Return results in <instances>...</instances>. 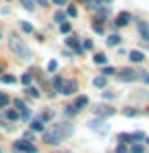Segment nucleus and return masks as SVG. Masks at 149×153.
Returning <instances> with one entry per match:
<instances>
[{"mask_svg":"<svg viewBox=\"0 0 149 153\" xmlns=\"http://www.w3.org/2000/svg\"><path fill=\"white\" fill-rule=\"evenodd\" d=\"M114 96H116L114 92H103V99H105V101H110V99H114Z\"/></svg>","mask_w":149,"mask_h":153,"instance_id":"nucleus-39","label":"nucleus"},{"mask_svg":"<svg viewBox=\"0 0 149 153\" xmlns=\"http://www.w3.org/2000/svg\"><path fill=\"white\" fill-rule=\"evenodd\" d=\"M116 153H127V147H125V144H118V147H116Z\"/></svg>","mask_w":149,"mask_h":153,"instance_id":"nucleus-40","label":"nucleus"},{"mask_svg":"<svg viewBox=\"0 0 149 153\" xmlns=\"http://www.w3.org/2000/svg\"><path fill=\"white\" fill-rule=\"evenodd\" d=\"M123 114L130 116V118H134V116H138L140 112H138V109H134V107H127V109H123Z\"/></svg>","mask_w":149,"mask_h":153,"instance_id":"nucleus-26","label":"nucleus"},{"mask_svg":"<svg viewBox=\"0 0 149 153\" xmlns=\"http://www.w3.org/2000/svg\"><path fill=\"white\" fill-rule=\"evenodd\" d=\"M61 85H64V79H61V76H55V79H53V88H55V92H61Z\"/></svg>","mask_w":149,"mask_h":153,"instance_id":"nucleus-21","label":"nucleus"},{"mask_svg":"<svg viewBox=\"0 0 149 153\" xmlns=\"http://www.w3.org/2000/svg\"><path fill=\"white\" fill-rule=\"evenodd\" d=\"M130 20H132V16H130V13H118V16H116V26H125V24H130Z\"/></svg>","mask_w":149,"mask_h":153,"instance_id":"nucleus-9","label":"nucleus"},{"mask_svg":"<svg viewBox=\"0 0 149 153\" xmlns=\"http://www.w3.org/2000/svg\"><path fill=\"white\" fill-rule=\"evenodd\" d=\"M138 31H140V35H143V39H149V26H147L145 22L138 24Z\"/></svg>","mask_w":149,"mask_h":153,"instance_id":"nucleus-16","label":"nucleus"},{"mask_svg":"<svg viewBox=\"0 0 149 153\" xmlns=\"http://www.w3.org/2000/svg\"><path fill=\"white\" fill-rule=\"evenodd\" d=\"M94 64H99V66H105V64H108V57H105L103 53H97V55H94Z\"/></svg>","mask_w":149,"mask_h":153,"instance_id":"nucleus-18","label":"nucleus"},{"mask_svg":"<svg viewBox=\"0 0 149 153\" xmlns=\"http://www.w3.org/2000/svg\"><path fill=\"white\" fill-rule=\"evenodd\" d=\"M53 20H55V22H59V24H64V22H66V13H64V11H55Z\"/></svg>","mask_w":149,"mask_h":153,"instance_id":"nucleus-19","label":"nucleus"},{"mask_svg":"<svg viewBox=\"0 0 149 153\" xmlns=\"http://www.w3.org/2000/svg\"><path fill=\"white\" fill-rule=\"evenodd\" d=\"M64 114H66V116H75V114H77L75 105H66V107H64Z\"/></svg>","mask_w":149,"mask_h":153,"instance_id":"nucleus-28","label":"nucleus"},{"mask_svg":"<svg viewBox=\"0 0 149 153\" xmlns=\"http://www.w3.org/2000/svg\"><path fill=\"white\" fill-rule=\"evenodd\" d=\"M18 118H20V112H18V109H7V120H9V123L18 120Z\"/></svg>","mask_w":149,"mask_h":153,"instance_id":"nucleus-12","label":"nucleus"},{"mask_svg":"<svg viewBox=\"0 0 149 153\" xmlns=\"http://www.w3.org/2000/svg\"><path fill=\"white\" fill-rule=\"evenodd\" d=\"M94 114H97L99 118H105V116H114L116 109L110 107V105H97V107H94Z\"/></svg>","mask_w":149,"mask_h":153,"instance_id":"nucleus-5","label":"nucleus"},{"mask_svg":"<svg viewBox=\"0 0 149 153\" xmlns=\"http://www.w3.org/2000/svg\"><path fill=\"white\" fill-rule=\"evenodd\" d=\"M31 129L33 131H42L44 129V120H42V118H35V120L31 123Z\"/></svg>","mask_w":149,"mask_h":153,"instance_id":"nucleus-14","label":"nucleus"},{"mask_svg":"<svg viewBox=\"0 0 149 153\" xmlns=\"http://www.w3.org/2000/svg\"><path fill=\"white\" fill-rule=\"evenodd\" d=\"M42 138H44V142H46V144H59V142H61V140H59V138L53 134L51 129H48V131H44V136H42Z\"/></svg>","mask_w":149,"mask_h":153,"instance_id":"nucleus-8","label":"nucleus"},{"mask_svg":"<svg viewBox=\"0 0 149 153\" xmlns=\"http://www.w3.org/2000/svg\"><path fill=\"white\" fill-rule=\"evenodd\" d=\"M48 129H51L53 134L59 138V140H66V138H70V136H73V131H75L70 123H57V125H53V127H48Z\"/></svg>","mask_w":149,"mask_h":153,"instance_id":"nucleus-2","label":"nucleus"},{"mask_svg":"<svg viewBox=\"0 0 149 153\" xmlns=\"http://www.w3.org/2000/svg\"><path fill=\"white\" fill-rule=\"evenodd\" d=\"M7 105H9V96H7L4 92H0V109H4Z\"/></svg>","mask_w":149,"mask_h":153,"instance_id":"nucleus-22","label":"nucleus"},{"mask_svg":"<svg viewBox=\"0 0 149 153\" xmlns=\"http://www.w3.org/2000/svg\"><path fill=\"white\" fill-rule=\"evenodd\" d=\"M130 59L134 61V64H140V61L145 59V53H140V51H132V53H130Z\"/></svg>","mask_w":149,"mask_h":153,"instance_id":"nucleus-11","label":"nucleus"},{"mask_svg":"<svg viewBox=\"0 0 149 153\" xmlns=\"http://www.w3.org/2000/svg\"><path fill=\"white\" fill-rule=\"evenodd\" d=\"M92 29H94V33H103V24H101V22L97 20V22L92 24Z\"/></svg>","mask_w":149,"mask_h":153,"instance_id":"nucleus-32","label":"nucleus"},{"mask_svg":"<svg viewBox=\"0 0 149 153\" xmlns=\"http://www.w3.org/2000/svg\"><path fill=\"white\" fill-rule=\"evenodd\" d=\"M105 42H108V46H118L121 44V35H116V33H114V35H108Z\"/></svg>","mask_w":149,"mask_h":153,"instance_id":"nucleus-13","label":"nucleus"},{"mask_svg":"<svg viewBox=\"0 0 149 153\" xmlns=\"http://www.w3.org/2000/svg\"><path fill=\"white\" fill-rule=\"evenodd\" d=\"M37 4H42V7H46V4H48V0H37Z\"/></svg>","mask_w":149,"mask_h":153,"instance_id":"nucleus-45","label":"nucleus"},{"mask_svg":"<svg viewBox=\"0 0 149 153\" xmlns=\"http://www.w3.org/2000/svg\"><path fill=\"white\" fill-rule=\"evenodd\" d=\"M0 81H2L4 85H13V83H16V76H13V74H2Z\"/></svg>","mask_w":149,"mask_h":153,"instance_id":"nucleus-17","label":"nucleus"},{"mask_svg":"<svg viewBox=\"0 0 149 153\" xmlns=\"http://www.w3.org/2000/svg\"><path fill=\"white\" fill-rule=\"evenodd\" d=\"M86 105H88V96H77V101H75V109L86 107Z\"/></svg>","mask_w":149,"mask_h":153,"instance_id":"nucleus-15","label":"nucleus"},{"mask_svg":"<svg viewBox=\"0 0 149 153\" xmlns=\"http://www.w3.org/2000/svg\"><path fill=\"white\" fill-rule=\"evenodd\" d=\"M66 44L73 48L75 53H83V48H81V44H79V39H77V37H68V39H66Z\"/></svg>","mask_w":149,"mask_h":153,"instance_id":"nucleus-10","label":"nucleus"},{"mask_svg":"<svg viewBox=\"0 0 149 153\" xmlns=\"http://www.w3.org/2000/svg\"><path fill=\"white\" fill-rule=\"evenodd\" d=\"M59 31H61V33H70V24H68V22L59 24Z\"/></svg>","mask_w":149,"mask_h":153,"instance_id":"nucleus-35","label":"nucleus"},{"mask_svg":"<svg viewBox=\"0 0 149 153\" xmlns=\"http://www.w3.org/2000/svg\"><path fill=\"white\" fill-rule=\"evenodd\" d=\"M0 153H4V151H2V149H0Z\"/></svg>","mask_w":149,"mask_h":153,"instance_id":"nucleus-48","label":"nucleus"},{"mask_svg":"<svg viewBox=\"0 0 149 153\" xmlns=\"http://www.w3.org/2000/svg\"><path fill=\"white\" fill-rule=\"evenodd\" d=\"M55 70H57V61H48V72H55Z\"/></svg>","mask_w":149,"mask_h":153,"instance_id":"nucleus-34","label":"nucleus"},{"mask_svg":"<svg viewBox=\"0 0 149 153\" xmlns=\"http://www.w3.org/2000/svg\"><path fill=\"white\" fill-rule=\"evenodd\" d=\"M145 140H147V144H149V138H145Z\"/></svg>","mask_w":149,"mask_h":153,"instance_id":"nucleus-47","label":"nucleus"},{"mask_svg":"<svg viewBox=\"0 0 149 153\" xmlns=\"http://www.w3.org/2000/svg\"><path fill=\"white\" fill-rule=\"evenodd\" d=\"M9 48H11V53H16L20 59H31V51H29V46H26L20 37L11 35V39H9Z\"/></svg>","mask_w":149,"mask_h":153,"instance_id":"nucleus-1","label":"nucleus"},{"mask_svg":"<svg viewBox=\"0 0 149 153\" xmlns=\"http://www.w3.org/2000/svg\"><path fill=\"white\" fill-rule=\"evenodd\" d=\"M118 140H121V142H132V138H130V134H121Z\"/></svg>","mask_w":149,"mask_h":153,"instance_id":"nucleus-36","label":"nucleus"},{"mask_svg":"<svg viewBox=\"0 0 149 153\" xmlns=\"http://www.w3.org/2000/svg\"><path fill=\"white\" fill-rule=\"evenodd\" d=\"M92 83H94L97 88H105V83H108V79H105V76H97V79L92 81Z\"/></svg>","mask_w":149,"mask_h":153,"instance_id":"nucleus-23","label":"nucleus"},{"mask_svg":"<svg viewBox=\"0 0 149 153\" xmlns=\"http://www.w3.org/2000/svg\"><path fill=\"white\" fill-rule=\"evenodd\" d=\"M53 2H55V4H59V7H64V4L68 2V0H53Z\"/></svg>","mask_w":149,"mask_h":153,"instance_id":"nucleus-44","label":"nucleus"},{"mask_svg":"<svg viewBox=\"0 0 149 153\" xmlns=\"http://www.w3.org/2000/svg\"><path fill=\"white\" fill-rule=\"evenodd\" d=\"M31 138H33V134H31V131H26V134H24V140H26V142H31Z\"/></svg>","mask_w":149,"mask_h":153,"instance_id":"nucleus-43","label":"nucleus"},{"mask_svg":"<svg viewBox=\"0 0 149 153\" xmlns=\"http://www.w3.org/2000/svg\"><path fill=\"white\" fill-rule=\"evenodd\" d=\"M138 79L143 83H149V72H138Z\"/></svg>","mask_w":149,"mask_h":153,"instance_id":"nucleus-33","label":"nucleus"},{"mask_svg":"<svg viewBox=\"0 0 149 153\" xmlns=\"http://www.w3.org/2000/svg\"><path fill=\"white\" fill-rule=\"evenodd\" d=\"M116 76H118V81H123V83H132V81L138 79V72H134L132 68H123Z\"/></svg>","mask_w":149,"mask_h":153,"instance_id":"nucleus-3","label":"nucleus"},{"mask_svg":"<svg viewBox=\"0 0 149 153\" xmlns=\"http://www.w3.org/2000/svg\"><path fill=\"white\" fill-rule=\"evenodd\" d=\"M75 92H77V81H64V85H61V92H59V94L70 96V94H75Z\"/></svg>","mask_w":149,"mask_h":153,"instance_id":"nucleus-7","label":"nucleus"},{"mask_svg":"<svg viewBox=\"0 0 149 153\" xmlns=\"http://www.w3.org/2000/svg\"><path fill=\"white\" fill-rule=\"evenodd\" d=\"M20 2H22V7H24V9H29V11L35 9V2H33V0H20Z\"/></svg>","mask_w":149,"mask_h":153,"instance_id":"nucleus-27","label":"nucleus"},{"mask_svg":"<svg viewBox=\"0 0 149 153\" xmlns=\"http://www.w3.org/2000/svg\"><path fill=\"white\" fill-rule=\"evenodd\" d=\"M16 107H18L22 114H24V112H29V107H26V103H24V101H16Z\"/></svg>","mask_w":149,"mask_h":153,"instance_id":"nucleus-29","label":"nucleus"},{"mask_svg":"<svg viewBox=\"0 0 149 153\" xmlns=\"http://www.w3.org/2000/svg\"><path fill=\"white\" fill-rule=\"evenodd\" d=\"M66 13H68L70 18H75V16H77V7H68V11H66Z\"/></svg>","mask_w":149,"mask_h":153,"instance_id":"nucleus-37","label":"nucleus"},{"mask_svg":"<svg viewBox=\"0 0 149 153\" xmlns=\"http://www.w3.org/2000/svg\"><path fill=\"white\" fill-rule=\"evenodd\" d=\"M20 81H22L24 85L29 88V85H31V81H33V76H31V74H22V79H20Z\"/></svg>","mask_w":149,"mask_h":153,"instance_id":"nucleus-31","label":"nucleus"},{"mask_svg":"<svg viewBox=\"0 0 149 153\" xmlns=\"http://www.w3.org/2000/svg\"><path fill=\"white\" fill-rule=\"evenodd\" d=\"M103 2H112V0H103Z\"/></svg>","mask_w":149,"mask_h":153,"instance_id":"nucleus-46","label":"nucleus"},{"mask_svg":"<svg viewBox=\"0 0 149 153\" xmlns=\"http://www.w3.org/2000/svg\"><path fill=\"white\" fill-rule=\"evenodd\" d=\"M88 127H90L92 131H101V134H105V131H108V125H105L101 118H92V120L88 123Z\"/></svg>","mask_w":149,"mask_h":153,"instance_id":"nucleus-6","label":"nucleus"},{"mask_svg":"<svg viewBox=\"0 0 149 153\" xmlns=\"http://www.w3.org/2000/svg\"><path fill=\"white\" fill-rule=\"evenodd\" d=\"M130 138H132V142H140V140H145V134L143 131H134V134H130Z\"/></svg>","mask_w":149,"mask_h":153,"instance_id":"nucleus-20","label":"nucleus"},{"mask_svg":"<svg viewBox=\"0 0 149 153\" xmlns=\"http://www.w3.org/2000/svg\"><path fill=\"white\" fill-rule=\"evenodd\" d=\"M130 151H132V153H145V147H143V144H132Z\"/></svg>","mask_w":149,"mask_h":153,"instance_id":"nucleus-30","label":"nucleus"},{"mask_svg":"<svg viewBox=\"0 0 149 153\" xmlns=\"http://www.w3.org/2000/svg\"><path fill=\"white\" fill-rule=\"evenodd\" d=\"M22 31H26V33H31V31H33V26H31L29 22H22Z\"/></svg>","mask_w":149,"mask_h":153,"instance_id":"nucleus-38","label":"nucleus"},{"mask_svg":"<svg viewBox=\"0 0 149 153\" xmlns=\"http://www.w3.org/2000/svg\"><path fill=\"white\" fill-rule=\"evenodd\" d=\"M26 92H29V96H31V99H40V90H37V88L29 85V90H26Z\"/></svg>","mask_w":149,"mask_h":153,"instance_id":"nucleus-24","label":"nucleus"},{"mask_svg":"<svg viewBox=\"0 0 149 153\" xmlns=\"http://www.w3.org/2000/svg\"><path fill=\"white\" fill-rule=\"evenodd\" d=\"M20 118H22V120H29V118H31V109H29V112H24V114H20Z\"/></svg>","mask_w":149,"mask_h":153,"instance_id":"nucleus-41","label":"nucleus"},{"mask_svg":"<svg viewBox=\"0 0 149 153\" xmlns=\"http://www.w3.org/2000/svg\"><path fill=\"white\" fill-rule=\"evenodd\" d=\"M13 149H16V151H24V153H37V149H35L31 142H26V140H18V142H13Z\"/></svg>","mask_w":149,"mask_h":153,"instance_id":"nucleus-4","label":"nucleus"},{"mask_svg":"<svg viewBox=\"0 0 149 153\" xmlns=\"http://www.w3.org/2000/svg\"><path fill=\"white\" fill-rule=\"evenodd\" d=\"M114 72H116V70H114L112 66H105L103 70H101V76H105V79H108V76H110V74H114Z\"/></svg>","mask_w":149,"mask_h":153,"instance_id":"nucleus-25","label":"nucleus"},{"mask_svg":"<svg viewBox=\"0 0 149 153\" xmlns=\"http://www.w3.org/2000/svg\"><path fill=\"white\" fill-rule=\"evenodd\" d=\"M81 48H86V51H90V48H92V42L90 39H86V42H83V46Z\"/></svg>","mask_w":149,"mask_h":153,"instance_id":"nucleus-42","label":"nucleus"},{"mask_svg":"<svg viewBox=\"0 0 149 153\" xmlns=\"http://www.w3.org/2000/svg\"><path fill=\"white\" fill-rule=\"evenodd\" d=\"M55 153H59V151H55Z\"/></svg>","mask_w":149,"mask_h":153,"instance_id":"nucleus-49","label":"nucleus"}]
</instances>
